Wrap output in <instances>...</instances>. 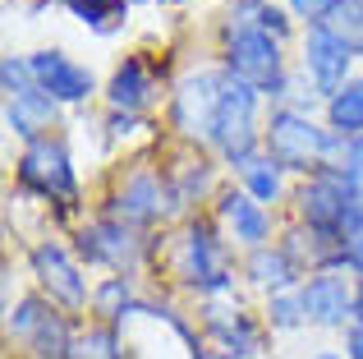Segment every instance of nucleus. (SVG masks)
Instances as JSON below:
<instances>
[{"mask_svg": "<svg viewBox=\"0 0 363 359\" xmlns=\"http://www.w3.org/2000/svg\"><path fill=\"white\" fill-rule=\"evenodd\" d=\"M299 299H303V318L313 332H345L354 323V272L340 267H322L308 272L299 281Z\"/></svg>", "mask_w": 363, "mask_h": 359, "instance_id": "obj_16", "label": "nucleus"}, {"mask_svg": "<svg viewBox=\"0 0 363 359\" xmlns=\"http://www.w3.org/2000/svg\"><path fill=\"white\" fill-rule=\"evenodd\" d=\"M28 65H33V83L51 92L65 111L92 106L106 88V79H97V70L83 65L79 55H69L65 46H37V51H28Z\"/></svg>", "mask_w": 363, "mask_h": 359, "instance_id": "obj_15", "label": "nucleus"}, {"mask_svg": "<svg viewBox=\"0 0 363 359\" xmlns=\"http://www.w3.org/2000/svg\"><path fill=\"white\" fill-rule=\"evenodd\" d=\"M14 184L18 194L37 198L46 207H60V212H74L83 198V175H79V162H74L69 143L60 134H46V138H33V143H18V157H14Z\"/></svg>", "mask_w": 363, "mask_h": 359, "instance_id": "obj_5", "label": "nucleus"}, {"mask_svg": "<svg viewBox=\"0 0 363 359\" xmlns=\"http://www.w3.org/2000/svg\"><path fill=\"white\" fill-rule=\"evenodd\" d=\"M276 244L299 263L303 277H308V272H322V267H340V235L336 231H318V226H303V221L290 216V221L281 226V240Z\"/></svg>", "mask_w": 363, "mask_h": 359, "instance_id": "obj_19", "label": "nucleus"}, {"mask_svg": "<svg viewBox=\"0 0 363 359\" xmlns=\"http://www.w3.org/2000/svg\"><path fill=\"white\" fill-rule=\"evenodd\" d=\"M216 65L230 79L257 88L267 106H285L294 92V55L285 51L281 37L262 33L257 23L221 18L216 23Z\"/></svg>", "mask_w": 363, "mask_h": 359, "instance_id": "obj_2", "label": "nucleus"}, {"mask_svg": "<svg viewBox=\"0 0 363 359\" xmlns=\"http://www.w3.org/2000/svg\"><path fill=\"white\" fill-rule=\"evenodd\" d=\"M143 295L147 290H138V277H97V286H92V318L124 327L129 314L143 304Z\"/></svg>", "mask_w": 363, "mask_h": 359, "instance_id": "obj_21", "label": "nucleus"}, {"mask_svg": "<svg viewBox=\"0 0 363 359\" xmlns=\"http://www.w3.org/2000/svg\"><path fill=\"white\" fill-rule=\"evenodd\" d=\"M69 359H129V346H124V332L111 323H79V336H74V350Z\"/></svg>", "mask_w": 363, "mask_h": 359, "instance_id": "obj_26", "label": "nucleus"}, {"mask_svg": "<svg viewBox=\"0 0 363 359\" xmlns=\"http://www.w3.org/2000/svg\"><path fill=\"white\" fill-rule=\"evenodd\" d=\"M46 5H65V0H37V9H46Z\"/></svg>", "mask_w": 363, "mask_h": 359, "instance_id": "obj_38", "label": "nucleus"}, {"mask_svg": "<svg viewBox=\"0 0 363 359\" xmlns=\"http://www.w3.org/2000/svg\"><path fill=\"white\" fill-rule=\"evenodd\" d=\"M322 120H327V129L340 134V138H359L363 134V74H354L336 97L322 101Z\"/></svg>", "mask_w": 363, "mask_h": 359, "instance_id": "obj_25", "label": "nucleus"}, {"mask_svg": "<svg viewBox=\"0 0 363 359\" xmlns=\"http://www.w3.org/2000/svg\"><path fill=\"white\" fill-rule=\"evenodd\" d=\"M198 332H203L207 359H257L262 355V314L244 304L240 290L198 299Z\"/></svg>", "mask_w": 363, "mask_h": 359, "instance_id": "obj_10", "label": "nucleus"}, {"mask_svg": "<svg viewBox=\"0 0 363 359\" xmlns=\"http://www.w3.org/2000/svg\"><path fill=\"white\" fill-rule=\"evenodd\" d=\"M294 74L318 101H327L359 74V51L331 23H303L294 42Z\"/></svg>", "mask_w": 363, "mask_h": 359, "instance_id": "obj_9", "label": "nucleus"}, {"mask_svg": "<svg viewBox=\"0 0 363 359\" xmlns=\"http://www.w3.org/2000/svg\"><path fill=\"white\" fill-rule=\"evenodd\" d=\"M327 23L336 28L345 42H354V46L363 42V5H359V0H340V9L327 18Z\"/></svg>", "mask_w": 363, "mask_h": 359, "instance_id": "obj_32", "label": "nucleus"}, {"mask_svg": "<svg viewBox=\"0 0 363 359\" xmlns=\"http://www.w3.org/2000/svg\"><path fill=\"white\" fill-rule=\"evenodd\" d=\"M37 88L33 83V65H28V51H9L0 55V92L5 97H18V92Z\"/></svg>", "mask_w": 363, "mask_h": 359, "instance_id": "obj_31", "label": "nucleus"}, {"mask_svg": "<svg viewBox=\"0 0 363 359\" xmlns=\"http://www.w3.org/2000/svg\"><path fill=\"white\" fill-rule=\"evenodd\" d=\"M225 18H240V23H257L262 33L281 37L285 46L299 42V18L281 5V0H225Z\"/></svg>", "mask_w": 363, "mask_h": 359, "instance_id": "obj_23", "label": "nucleus"}, {"mask_svg": "<svg viewBox=\"0 0 363 359\" xmlns=\"http://www.w3.org/2000/svg\"><path fill=\"white\" fill-rule=\"evenodd\" d=\"M46 309H51V304H46L37 290H23V295H14V299L5 304V336H9L14 346H23L28 332L37 327V318H42Z\"/></svg>", "mask_w": 363, "mask_h": 359, "instance_id": "obj_29", "label": "nucleus"}, {"mask_svg": "<svg viewBox=\"0 0 363 359\" xmlns=\"http://www.w3.org/2000/svg\"><path fill=\"white\" fill-rule=\"evenodd\" d=\"M101 138L106 148H133V143H152L157 129L147 116H129V111H106L101 116Z\"/></svg>", "mask_w": 363, "mask_h": 359, "instance_id": "obj_28", "label": "nucleus"}, {"mask_svg": "<svg viewBox=\"0 0 363 359\" xmlns=\"http://www.w3.org/2000/svg\"><path fill=\"white\" fill-rule=\"evenodd\" d=\"M65 14L79 28H88L92 37H116L129 28L133 0H65Z\"/></svg>", "mask_w": 363, "mask_h": 359, "instance_id": "obj_24", "label": "nucleus"}, {"mask_svg": "<svg viewBox=\"0 0 363 359\" xmlns=\"http://www.w3.org/2000/svg\"><path fill=\"white\" fill-rule=\"evenodd\" d=\"M161 171H166L170 198L179 207V221L194 212H207L216 203V194L225 189V166L216 162L207 148H189V143H170V153L161 157Z\"/></svg>", "mask_w": 363, "mask_h": 359, "instance_id": "obj_11", "label": "nucleus"}, {"mask_svg": "<svg viewBox=\"0 0 363 359\" xmlns=\"http://www.w3.org/2000/svg\"><path fill=\"white\" fill-rule=\"evenodd\" d=\"M170 74L166 65H157V55L147 51H129L111 65L106 88H101V101L106 111H129V116H147L161 97H170Z\"/></svg>", "mask_w": 363, "mask_h": 359, "instance_id": "obj_13", "label": "nucleus"}, {"mask_svg": "<svg viewBox=\"0 0 363 359\" xmlns=\"http://www.w3.org/2000/svg\"><path fill=\"white\" fill-rule=\"evenodd\" d=\"M303 281L299 263L281 249V244H262V249L244 253L240 258V286H248L253 295H281V290H294Z\"/></svg>", "mask_w": 363, "mask_h": 359, "instance_id": "obj_18", "label": "nucleus"}, {"mask_svg": "<svg viewBox=\"0 0 363 359\" xmlns=\"http://www.w3.org/2000/svg\"><path fill=\"white\" fill-rule=\"evenodd\" d=\"M262 153L281 166L285 175L303 180L322 166H336L345 153V138L331 134L322 111H299V106H267L262 125Z\"/></svg>", "mask_w": 363, "mask_h": 359, "instance_id": "obj_3", "label": "nucleus"}, {"mask_svg": "<svg viewBox=\"0 0 363 359\" xmlns=\"http://www.w3.org/2000/svg\"><path fill=\"white\" fill-rule=\"evenodd\" d=\"M340 171L350 175V184H354V194L363 198V134L359 138H345V153H340Z\"/></svg>", "mask_w": 363, "mask_h": 359, "instance_id": "obj_34", "label": "nucleus"}, {"mask_svg": "<svg viewBox=\"0 0 363 359\" xmlns=\"http://www.w3.org/2000/svg\"><path fill=\"white\" fill-rule=\"evenodd\" d=\"M230 180L244 189L248 198H257L262 207H276V212L290 203V189H294V175H285L267 153H257V157H248L244 166H235Z\"/></svg>", "mask_w": 363, "mask_h": 359, "instance_id": "obj_20", "label": "nucleus"}, {"mask_svg": "<svg viewBox=\"0 0 363 359\" xmlns=\"http://www.w3.org/2000/svg\"><path fill=\"white\" fill-rule=\"evenodd\" d=\"M354 51H359V65H363V42H359V46H354Z\"/></svg>", "mask_w": 363, "mask_h": 359, "instance_id": "obj_39", "label": "nucleus"}, {"mask_svg": "<svg viewBox=\"0 0 363 359\" xmlns=\"http://www.w3.org/2000/svg\"><path fill=\"white\" fill-rule=\"evenodd\" d=\"M354 314L363 318V277H354Z\"/></svg>", "mask_w": 363, "mask_h": 359, "instance_id": "obj_37", "label": "nucleus"}, {"mask_svg": "<svg viewBox=\"0 0 363 359\" xmlns=\"http://www.w3.org/2000/svg\"><path fill=\"white\" fill-rule=\"evenodd\" d=\"M69 244L83 267L101 272V277H138V272L152 267V235L133 231V226H124L106 212H92L83 221H74Z\"/></svg>", "mask_w": 363, "mask_h": 359, "instance_id": "obj_4", "label": "nucleus"}, {"mask_svg": "<svg viewBox=\"0 0 363 359\" xmlns=\"http://www.w3.org/2000/svg\"><path fill=\"white\" fill-rule=\"evenodd\" d=\"M340 350H345V359H363V318H354L340 332Z\"/></svg>", "mask_w": 363, "mask_h": 359, "instance_id": "obj_35", "label": "nucleus"}, {"mask_svg": "<svg viewBox=\"0 0 363 359\" xmlns=\"http://www.w3.org/2000/svg\"><path fill=\"white\" fill-rule=\"evenodd\" d=\"M74 336H79V323L69 314H60V309H46L37 318V327L28 332L23 350H28V359H69Z\"/></svg>", "mask_w": 363, "mask_h": 359, "instance_id": "obj_22", "label": "nucleus"}, {"mask_svg": "<svg viewBox=\"0 0 363 359\" xmlns=\"http://www.w3.org/2000/svg\"><path fill=\"white\" fill-rule=\"evenodd\" d=\"M221 88H225V70L216 60L184 65V70L175 74L170 97H166V129H170L175 143H189V148H207L212 143Z\"/></svg>", "mask_w": 363, "mask_h": 359, "instance_id": "obj_7", "label": "nucleus"}, {"mask_svg": "<svg viewBox=\"0 0 363 359\" xmlns=\"http://www.w3.org/2000/svg\"><path fill=\"white\" fill-rule=\"evenodd\" d=\"M281 5L290 9V14L299 18V28H303V23H327V18L340 9V0H281Z\"/></svg>", "mask_w": 363, "mask_h": 359, "instance_id": "obj_33", "label": "nucleus"}, {"mask_svg": "<svg viewBox=\"0 0 363 359\" xmlns=\"http://www.w3.org/2000/svg\"><path fill=\"white\" fill-rule=\"evenodd\" d=\"M336 235H340V267L363 277V198L350 207V216L340 221Z\"/></svg>", "mask_w": 363, "mask_h": 359, "instance_id": "obj_30", "label": "nucleus"}, {"mask_svg": "<svg viewBox=\"0 0 363 359\" xmlns=\"http://www.w3.org/2000/svg\"><path fill=\"white\" fill-rule=\"evenodd\" d=\"M359 5H363V0H359Z\"/></svg>", "mask_w": 363, "mask_h": 359, "instance_id": "obj_40", "label": "nucleus"}, {"mask_svg": "<svg viewBox=\"0 0 363 359\" xmlns=\"http://www.w3.org/2000/svg\"><path fill=\"white\" fill-rule=\"evenodd\" d=\"M207 212H212V221L221 226V235L240 253H253V249H262V244H276L281 240V226H285L276 207H262L257 198H248L235 180H225V189L216 194V203L207 207Z\"/></svg>", "mask_w": 363, "mask_h": 359, "instance_id": "obj_14", "label": "nucleus"}, {"mask_svg": "<svg viewBox=\"0 0 363 359\" xmlns=\"http://www.w3.org/2000/svg\"><path fill=\"white\" fill-rule=\"evenodd\" d=\"M354 203H359V194H354V184H350V175L340 171V166H322V171L294 180L285 212L303 226H318V231H340V221L350 216Z\"/></svg>", "mask_w": 363, "mask_h": 359, "instance_id": "obj_12", "label": "nucleus"}, {"mask_svg": "<svg viewBox=\"0 0 363 359\" xmlns=\"http://www.w3.org/2000/svg\"><path fill=\"white\" fill-rule=\"evenodd\" d=\"M28 277H33V290L46 299L51 309L79 318L92 314V286L97 281L88 277V267L79 263L69 240L60 235H42V240L28 244Z\"/></svg>", "mask_w": 363, "mask_h": 359, "instance_id": "obj_8", "label": "nucleus"}, {"mask_svg": "<svg viewBox=\"0 0 363 359\" xmlns=\"http://www.w3.org/2000/svg\"><path fill=\"white\" fill-rule=\"evenodd\" d=\"M240 258L244 253L221 235L212 212H194L152 235V272L194 299L230 295L240 286Z\"/></svg>", "mask_w": 363, "mask_h": 359, "instance_id": "obj_1", "label": "nucleus"}, {"mask_svg": "<svg viewBox=\"0 0 363 359\" xmlns=\"http://www.w3.org/2000/svg\"><path fill=\"white\" fill-rule=\"evenodd\" d=\"M65 125V106L42 88H28L18 97H5V129L18 138V143H33V138H46Z\"/></svg>", "mask_w": 363, "mask_h": 359, "instance_id": "obj_17", "label": "nucleus"}, {"mask_svg": "<svg viewBox=\"0 0 363 359\" xmlns=\"http://www.w3.org/2000/svg\"><path fill=\"white\" fill-rule=\"evenodd\" d=\"M262 327L272 336H290V332H303L308 318H303V299H299V286L294 290H281V295H267L262 299Z\"/></svg>", "mask_w": 363, "mask_h": 359, "instance_id": "obj_27", "label": "nucleus"}, {"mask_svg": "<svg viewBox=\"0 0 363 359\" xmlns=\"http://www.w3.org/2000/svg\"><path fill=\"white\" fill-rule=\"evenodd\" d=\"M308 359H345V350H331V346H322V350H313Z\"/></svg>", "mask_w": 363, "mask_h": 359, "instance_id": "obj_36", "label": "nucleus"}, {"mask_svg": "<svg viewBox=\"0 0 363 359\" xmlns=\"http://www.w3.org/2000/svg\"><path fill=\"white\" fill-rule=\"evenodd\" d=\"M97 212L116 216V221L133 226V231H143V235H152L157 226L166 231V226L179 221V207H175V198H170L161 162H133L129 171H120L111 180V189L101 194Z\"/></svg>", "mask_w": 363, "mask_h": 359, "instance_id": "obj_6", "label": "nucleus"}]
</instances>
